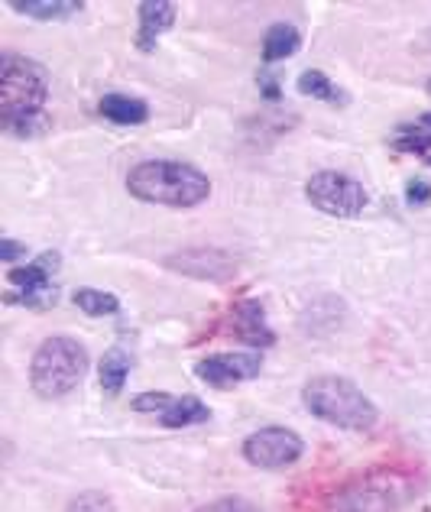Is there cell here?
<instances>
[{"instance_id": "obj_15", "label": "cell", "mask_w": 431, "mask_h": 512, "mask_svg": "<svg viewBox=\"0 0 431 512\" xmlns=\"http://www.w3.org/2000/svg\"><path fill=\"white\" fill-rule=\"evenodd\" d=\"M302 46V33L292 23H273L263 36V59L266 62H282L295 56Z\"/></svg>"}, {"instance_id": "obj_7", "label": "cell", "mask_w": 431, "mask_h": 512, "mask_svg": "<svg viewBox=\"0 0 431 512\" xmlns=\"http://www.w3.org/2000/svg\"><path fill=\"white\" fill-rule=\"evenodd\" d=\"M59 269V253H39L33 263L10 269L7 282L17 292H7V305H30V308H49L56 302V286H52V273Z\"/></svg>"}, {"instance_id": "obj_1", "label": "cell", "mask_w": 431, "mask_h": 512, "mask_svg": "<svg viewBox=\"0 0 431 512\" xmlns=\"http://www.w3.org/2000/svg\"><path fill=\"white\" fill-rule=\"evenodd\" d=\"M422 477L412 467L380 464L360 470L328 493V512H399L419 500Z\"/></svg>"}, {"instance_id": "obj_19", "label": "cell", "mask_w": 431, "mask_h": 512, "mask_svg": "<svg viewBox=\"0 0 431 512\" xmlns=\"http://www.w3.org/2000/svg\"><path fill=\"white\" fill-rule=\"evenodd\" d=\"M75 308H82L88 318H111L120 312V299L111 292H101V289H75L72 295Z\"/></svg>"}, {"instance_id": "obj_13", "label": "cell", "mask_w": 431, "mask_h": 512, "mask_svg": "<svg viewBox=\"0 0 431 512\" xmlns=\"http://www.w3.org/2000/svg\"><path fill=\"white\" fill-rule=\"evenodd\" d=\"M98 111L104 120H111L117 127H137L150 120V107L140 98H130V94H104Z\"/></svg>"}, {"instance_id": "obj_20", "label": "cell", "mask_w": 431, "mask_h": 512, "mask_svg": "<svg viewBox=\"0 0 431 512\" xmlns=\"http://www.w3.org/2000/svg\"><path fill=\"white\" fill-rule=\"evenodd\" d=\"M396 153H412V156H425L431 150V130L422 124H399L396 140H393Z\"/></svg>"}, {"instance_id": "obj_17", "label": "cell", "mask_w": 431, "mask_h": 512, "mask_svg": "<svg viewBox=\"0 0 431 512\" xmlns=\"http://www.w3.org/2000/svg\"><path fill=\"white\" fill-rule=\"evenodd\" d=\"M133 360L124 347H111L101 360V393L104 396H120V389L127 386Z\"/></svg>"}, {"instance_id": "obj_8", "label": "cell", "mask_w": 431, "mask_h": 512, "mask_svg": "<svg viewBox=\"0 0 431 512\" xmlns=\"http://www.w3.org/2000/svg\"><path fill=\"white\" fill-rule=\"evenodd\" d=\"M244 461L263 470H282L292 467L305 454V441L295 435L292 428L282 425H266L244 441Z\"/></svg>"}, {"instance_id": "obj_28", "label": "cell", "mask_w": 431, "mask_h": 512, "mask_svg": "<svg viewBox=\"0 0 431 512\" xmlns=\"http://www.w3.org/2000/svg\"><path fill=\"white\" fill-rule=\"evenodd\" d=\"M425 91H428V94H431V78H428V85H425Z\"/></svg>"}, {"instance_id": "obj_4", "label": "cell", "mask_w": 431, "mask_h": 512, "mask_svg": "<svg viewBox=\"0 0 431 512\" xmlns=\"http://www.w3.org/2000/svg\"><path fill=\"white\" fill-rule=\"evenodd\" d=\"M88 373V350L75 338H46L30 360V386L39 399H62L75 393V386Z\"/></svg>"}, {"instance_id": "obj_5", "label": "cell", "mask_w": 431, "mask_h": 512, "mask_svg": "<svg viewBox=\"0 0 431 512\" xmlns=\"http://www.w3.org/2000/svg\"><path fill=\"white\" fill-rule=\"evenodd\" d=\"M49 98V72L30 56L0 52V120L43 114Z\"/></svg>"}, {"instance_id": "obj_23", "label": "cell", "mask_w": 431, "mask_h": 512, "mask_svg": "<svg viewBox=\"0 0 431 512\" xmlns=\"http://www.w3.org/2000/svg\"><path fill=\"white\" fill-rule=\"evenodd\" d=\"M195 512H260V509L253 506L250 500H244V496H224V500H214L208 506H198Z\"/></svg>"}, {"instance_id": "obj_9", "label": "cell", "mask_w": 431, "mask_h": 512, "mask_svg": "<svg viewBox=\"0 0 431 512\" xmlns=\"http://www.w3.org/2000/svg\"><path fill=\"white\" fill-rule=\"evenodd\" d=\"M260 370L263 360L253 350H244V354H211L195 363V376L214 389H231L244 380H253V376H260Z\"/></svg>"}, {"instance_id": "obj_18", "label": "cell", "mask_w": 431, "mask_h": 512, "mask_svg": "<svg viewBox=\"0 0 431 512\" xmlns=\"http://www.w3.org/2000/svg\"><path fill=\"white\" fill-rule=\"evenodd\" d=\"M299 91L305 94V98L325 101L331 107H344L347 104V91H341L325 72H318V69H308V72L299 75Z\"/></svg>"}, {"instance_id": "obj_2", "label": "cell", "mask_w": 431, "mask_h": 512, "mask_svg": "<svg viewBox=\"0 0 431 512\" xmlns=\"http://www.w3.org/2000/svg\"><path fill=\"white\" fill-rule=\"evenodd\" d=\"M127 192L146 201V205L163 208H195L211 195V179L192 163H175V159H146L133 166L127 175Z\"/></svg>"}, {"instance_id": "obj_22", "label": "cell", "mask_w": 431, "mask_h": 512, "mask_svg": "<svg viewBox=\"0 0 431 512\" xmlns=\"http://www.w3.org/2000/svg\"><path fill=\"white\" fill-rule=\"evenodd\" d=\"M175 396L169 393H140L137 399H133V412H140V415H163L169 409V402Z\"/></svg>"}, {"instance_id": "obj_14", "label": "cell", "mask_w": 431, "mask_h": 512, "mask_svg": "<svg viewBox=\"0 0 431 512\" xmlns=\"http://www.w3.org/2000/svg\"><path fill=\"white\" fill-rule=\"evenodd\" d=\"M82 10H85V4H78V0H26V4H13V13L33 17L39 23L69 20V17H78Z\"/></svg>"}, {"instance_id": "obj_11", "label": "cell", "mask_w": 431, "mask_h": 512, "mask_svg": "<svg viewBox=\"0 0 431 512\" xmlns=\"http://www.w3.org/2000/svg\"><path fill=\"white\" fill-rule=\"evenodd\" d=\"M231 331H234L244 344L257 347V350L276 344V331L269 328L266 308H263L257 299H244V302H237V305H234V312H231Z\"/></svg>"}, {"instance_id": "obj_6", "label": "cell", "mask_w": 431, "mask_h": 512, "mask_svg": "<svg viewBox=\"0 0 431 512\" xmlns=\"http://www.w3.org/2000/svg\"><path fill=\"white\" fill-rule=\"evenodd\" d=\"M305 198L315 211L328 214V218H357L363 208L370 205V195L357 179L344 172H315L305 182Z\"/></svg>"}, {"instance_id": "obj_27", "label": "cell", "mask_w": 431, "mask_h": 512, "mask_svg": "<svg viewBox=\"0 0 431 512\" xmlns=\"http://www.w3.org/2000/svg\"><path fill=\"white\" fill-rule=\"evenodd\" d=\"M415 124H422L425 130H431V111H428V114H422L419 120H415Z\"/></svg>"}, {"instance_id": "obj_24", "label": "cell", "mask_w": 431, "mask_h": 512, "mask_svg": "<svg viewBox=\"0 0 431 512\" xmlns=\"http://www.w3.org/2000/svg\"><path fill=\"white\" fill-rule=\"evenodd\" d=\"M406 201H409V205H428V201H431V185L422 182V179H412L406 185Z\"/></svg>"}, {"instance_id": "obj_3", "label": "cell", "mask_w": 431, "mask_h": 512, "mask_svg": "<svg viewBox=\"0 0 431 512\" xmlns=\"http://www.w3.org/2000/svg\"><path fill=\"white\" fill-rule=\"evenodd\" d=\"M302 402L315 419L344 431H370L380 422L376 402L354 380H347V376L325 373L308 380L302 389Z\"/></svg>"}, {"instance_id": "obj_12", "label": "cell", "mask_w": 431, "mask_h": 512, "mask_svg": "<svg viewBox=\"0 0 431 512\" xmlns=\"http://www.w3.org/2000/svg\"><path fill=\"white\" fill-rule=\"evenodd\" d=\"M175 13H179V7L166 4V0H156V4H140V30H137L140 52H153L159 46V39L172 30Z\"/></svg>"}, {"instance_id": "obj_25", "label": "cell", "mask_w": 431, "mask_h": 512, "mask_svg": "<svg viewBox=\"0 0 431 512\" xmlns=\"http://www.w3.org/2000/svg\"><path fill=\"white\" fill-rule=\"evenodd\" d=\"M23 256H26V247L23 244H17V240H10V237L0 240V260L17 263V260H23Z\"/></svg>"}, {"instance_id": "obj_16", "label": "cell", "mask_w": 431, "mask_h": 512, "mask_svg": "<svg viewBox=\"0 0 431 512\" xmlns=\"http://www.w3.org/2000/svg\"><path fill=\"white\" fill-rule=\"evenodd\" d=\"M211 419V409L198 396H182L172 399L169 409L159 415V422L166 428H188V425H205Z\"/></svg>"}, {"instance_id": "obj_26", "label": "cell", "mask_w": 431, "mask_h": 512, "mask_svg": "<svg viewBox=\"0 0 431 512\" xmlns=\"http://www.w3.org/2000/svg\"><path fill=\"white\" fill-rule=\"evenodd\" d=\"M257 85H260V94H263L266 101H279V98H282L273 72H260V75H257Z\"/></svg>"}, {"instance_id": "obj_21", "label": "cell", "mask_w": 431, "mask_h": 512, "mask_svg": "<svg viewBox=\"0 0 431 512\" xmlns=\"http://www.w3.org/2000/svg\"><path fill=\"white\" fill-rule=\"evenodd\" d=\"M65 512H114V500L101 490H85L75 496Z\"/></svg>"}, {"instance_id": "obj_10", "label": "cell", "mask_w": 431, "mask_h": 512, "mask_svg": "<svg viewBox=\"0 0 431 512\" xmlns=\"http://www.w3.org/2000/svg\"><path fill=\"white\" fill-rule=\"evenodd\" d=\"M169 269L182 276H192V279H208V282H227L237 276V260L231 253L224 250H208V247H198V250H185V253H172L166 260Z\"/></svg>"}]
</instances>
